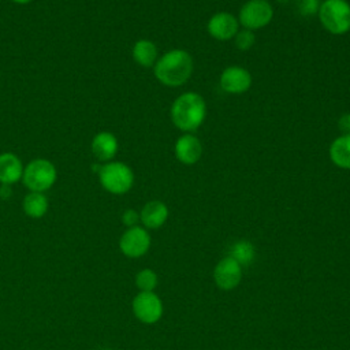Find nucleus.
<instances>
[{"label": "nucleus", "mask_w": 350, "mask_h": 350, "mask_svg": "<svg viewBox=\"0 0 350 350\" xmlns=\"http://www.w3.org/2000/svg\"><path fill=\"white\" fill-rule=\"evenodd\" d=\"M23 212L31 219L42 217L48 211V198L44 193L40 191H30L26 194L22 202Z\"/></svg>", "instance_id": "a211bd4d"}, {"label": "nucleus", "mask_w": 350, "mask_h": 350, "mask_svg": "<svg viewBox=\"0 0 350 350\" xmlns=\"http://www.w3.org/2000/svg\"><path fill=\"white\" fill-rule=\"evenodd\" d=\"M98 180L108 193L122 196L131 190L134 172L122 161H108L98 168Z\"/></svg>", "instance_id": "20e7f679"}, {"label": "nucleus", "mask_w": 350, "mask_h": 350, "mask_svg": "<svg viewBox=\"0 0 350 350\" xmlns=\"http://www.w3.org/2000/svg\"><path fill=\"white\" fill-rule=\"evenodd\" d=\"M103 350H109V349H103Z\"/></svg>", "instance_id": "bb28decb"}, {"label": "nucleus", "mask_w": 350, "mask_h": 350, "mask_svg": "<svg viewBox=\"0 0 350 350\" xmlns=\"http://www.w3.org/2000/svg\"><path fill=\"white\" fill-rule=\"evenodd\" d=\"M168 215V206L163 201L153 200L142 206L139 212V220L145 228L156 230L160 228L167 221Z\"/></svg>", "instance_id": "ddd939ff"}, {"label": "nucleus", "mask_w": 350, "mask_h": 350, "mask_svg": "<svg viewBox=\"0 0 350 350\" xmlns=\"http://www.w3.org/2000/svg\"><path fill=\"white\" fill-rule=\"evenodd\" d=\"M256 256V250L253 243H250L249 241L241 239L238 242H235L231 249H230V257H232L235 261L239 262V265H249L253 262Z\"/></svg>", "instance_id": "6ab92c4d"}, {"label": "nucleus", "mask_w": 350, "mask_h": 350, "mask_svg": "<svg viewBox=\"0 0 350 350\" xmlns=\"http://www.w3.org/2000/svg\"><path fill=\"white\" fill-rule=\"evenodd\" d=\"M23 164L21 159L11 153L5 152L0 154V183L1 185H14L22 179Z\"/></svg>", "instance_id": "2eb2a0df"}, {"label": "nucleus", "mask_w": 350, "mask_h": 350, "mask_svg": "<svg viewBox=\"0 0 350 350\" xmlns=\"http://www.w3.org/2000/svg\"><path fill=\"white\" fill-rule=\"evenodd\" d=\"M206 30L209 36L217 41H230L235 37L239 30L238 18H235L231 12H216L213 14L208 23Z\"/></svg>", "instance_id": "9d476101"}, {"label": "nucleus", "mask_w": 350, "mask_h": 350, "mask_svg": "<svg viewBox=\"0 0 350 350\" xmlns=\"http://www.w3.org/2000/svg\"><path fill=\"white\" fill-rule=\"evenodd\" d=\"M122 221L124 226H127L129 228L130 227H134L137 226V223L139 221V213L135 211V209H126L122 215Z\"/></svg>", "instance_id": "5701e85b"}, {"label": "nucleus", "mask_w": 350, "mask_h": 350, "mask_svg": "<svg viewBox=\"0 0 350 350\" xmlns=\"http://www.w3.org/2000/svg\"><path fill=\"white\" fill-rule=\"evenodd\" d=\"M320 4H321L320 0H294L295 12L304 18H310L313 15H317Z\"/></svg>", "instance_id": "412c9836"}, {"label": "nucleus", "mask_w": 350, "mask_h": 350, "mask_svg": "<svg viewBox=\"0 0 350 350\" xmlns=\"http://www.w3.org/2000/svg\"><path fill=\"white\" fill-rule=\"evenodd\" d=\"M252 82L253 79L250 72L241 66H230L224 68L219 78L220 88L228 94H242L247 92Z\"/></svg>", "instance_id": "1a4fd4ad"}, {"label": "nucleus", "mask_w": 350, "mask_h": 350, "mask_svg": "<svg viewBox=\"0 0 350 350\" xmlns=\"http://www.w3.org/2000/svg\"><path fill=\"white\" fill-rule=\"evenodd\" d=\"M118 139L109 131L97 133L92 139V153L100 161L108 163L111 161L118 153Z\"/></svg>", "instance_id": "4468645a"}, {"label": "nucleus", "mask_w": 350, "mask_h": 350, "mask_svg": "<svg viewBox=\"0 0 350 350\" xmlns=\"http://www.w3.org/2000/svg\"><path fill=\"white\" fill-rule=\"evenodd\" d=\"M279 4H287L288 1H291V0H276Z\"/></svg>", "instance_id": "a878e982"}, {"label": "nucleus", "mask_w": 350, "mask_h": 350, "mask_svg": "<svg viewBox=\"0 0 350 350\" xmlns=\"http://www.w3.org/2000/svg\"><path fill=\"white\" fill-rule=\"evenodd\" d=\"M331 161L343 170H350V134L336 137L328 149Z\"/></svg>", "instance_id": "dca6fc26"}, {"label": "nucleus", "mask_w": 350, "mask_h": 350, "mask_svg": "<svg viewBox=\"0 0 350 350\" xmlns=\"http://www.w3.org/2000/svg\"><path fill=\"white\" fill-rule=\"evenodd\" d=\"M193 57L185 49H171L161 55L153 66L156 79L168 88L182 86L193 74Z\"/></svg>", "instance_id": "f257e3e1"}, {"label": "nucleus", "mask_w": 350, "mask_h": 350, "mask_svg": "<svg viewBox=\"0 0 350 350\" xmlns=\"http://www.w3.org/2000/svg\"><path fill=\"white\" fill-rule=\"evenodd\" d=\"M134 316L145 324H154L163 316V302L153 291H139L131 304Z\"/></svg>", "instance_id": "0eeeda50"}, {"label": "nucleus", "mask_w": 350, "mask_h": 350, "mask_svg": "<svg viewBox=\"0 0 350 350\" xmlns=\"http://www.w3.org/2000/svg\"><path fill=\"white\" fill-rule=\"evenodd\" d=\"M206 116V104L201 94L186 92L178 96L170 109V118L174 126L183 133H194L204 123Z\"/></svg>", "instance_id": "f03ea898"}, {"label": "nucleus", "mask_w": 350, "mask_h": 350, "mask_svg": "<svg viewBox=\"0 0 350 350\" xmlns=\"http://www.w3.org/2000/svg\"><path fill=\"white\" fill-rule=\"evenodd\" d=\"M234 41H235V46L239 51H249L254 45V42H256L254 31L247 30V29L238 30V33L234 37Z\"/></svg>", "instance_id": "4be33fe9"}, {"label": "nucleus", "mask_w": 350, "mask_h": 350, "mask_svg": "<svg viewBox=\"0 0 350 350\" xmlns=\"http://www.w3.org/2000/svg\"><path fill=\"white\" fill-rule=\"evenodd\" d=\"M321 26L331 34L350 31V4L346 0H324L317 12Z\"/></svg>", "instance_id": "7ed1b4c3"}, {"label": "nucleus", "mask_w": 350, "mask_h": 350, "mask_svg": "<svg viewBox=\"0 0 350 350\" xmlns=\"http://www.w3.org/2000/svg\"><path fill=\"white\" fill-rule=\"evenodd\" d=\"M157 275L150 268L141 269L135 276V286L139 288V291H153L157 286Z\"/></svg>", "instance_id": "aec40b11"}, {"label": "nucleus", "mask_w": 350, "mask_h": 350, "mask_svg": "<svg viewBox=\"0 0 350 350\" xmlns=\"http://www.w3.org/2000/svg\"><path fill=\"white\" fill-rule=\"evenodd\" d=\"M273 18V8L268 0H249L238 14V22L243 29L260 30L271 23Z\"/></svg>", "instance_id": "423d86ee"}, {"label": "nucleus", "mask_w": 350, "mask_h": 350, "mask_svg": "<svg viewBox=\"0 0 350 350\" xmlns=\"http://www.w3.org/2000/svg\"><path fill=\"white\" fill-rule=\"evenodd\" d=\"M12 3H16V4H27V3H30V1H33V0H11Z\"/></svg>", "instance_id": "393cba45"}, {"label": "nucleus", "mask_w": 350, "mask_h": 350, "mask_svg": "<svg viewBox=\"0 0 350 350\" xmlns=\"http://www.w3.org/2000/svg\"><path fill=\"white\" fill-rule=\"evenodd\" d=\"M242 279V267L232 257L227 256L221 258L213 269V280L221 290L235 288Z\"/></svg>", "instance_id": "9b49d317"}, {"label": "nucleus", "mask_w": 350, "mask_h": 350, "mask_svg": "<svg viewBox=\"0 0 350 350\" xmlns=\"http://www.w3.org/2000/svg\"><path fill=\"white\" fill-rule=\"evenodd\" d=\"M338 129L342 134H350V112L340 115L338 119Z\"/></svg>", "instance_id": "b1692460"}, {"label": "nucleus", "mask_w": 350, "mask_h": 350, "mask_svg": "<svg viewBox=\"0 0 350 350\" xmlns=\"http://www.w3.org/2000/svg\"><path fill=\"white\" fill-rule=\"evenodd\" d=\"M131 55L134 62L142 67H153L159 59L156 44L145 38L138 40L133 45Z\"/></svg>", "instance_id": "f3484780"}, {"label": "nucleus", "mask_w": 350, "mask_h": 350, "mask_svg": "<svg viewBox=\"0 0 350 350\" xmlns=\"http://www.w3.org/2000/svg\"><path fill=\"white\" fill-rule=\"evenodd\" d=\"M119 247L124 256L130 258H138L149 250L150 235L145 227H130L122 234L119 239Z\"/></svg>", "instance_id": "6e6552de"}, {"label": "nucleus", "mask_w": 350, "mask_h": 350, "mask_svg": "<svg viewBox=\"0 0 350 350\" xmlns=\"http://www.w3.org/2000/svg\"><path fill=\"white\" fill-rule=\"evenodd\" d=\"M57 178L56 167L46 159H34L25 168L22 180L30 191L44 193L51 189Z\"/></svg>", "instance_id": "39448f33"}, {"label": "nucleus", "mask_w": 350, "mask_h": 350, "mask_svg": "<svg viewBox=\"0 0 350 350\" xmlns=\"http://www.w3.org/2000/svg\"><path fill=\"white\" fill-rule=\"evenodd\" d=\"M202 150L201 141L191 133H185L175 142V156L186 165L196 164L201 159Z\"/></svg>", "instance_id": "f8f14e48"}]
</instances>
